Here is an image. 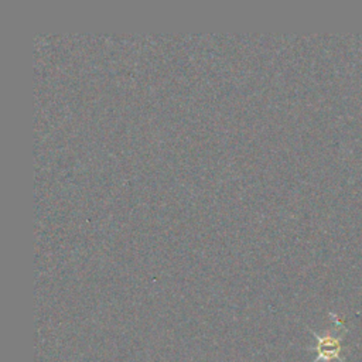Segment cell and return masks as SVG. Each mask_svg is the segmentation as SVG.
Listing matches in <instances>:
<instances>
[{"label": "cell", "instance_id": "1", "mask_svg": "<svg viewBox=\"0 0 362 362\" xmlns=\"http://www.w3.org/2000/svg\"><path fill=\"white\" fill-rule=\"evenodd\" d=\"M311 334L317 339V345L314 348H311L313 351L317 352V356H315L314 362H321V361L322 362H329L332 359H341L339 354H341V348H342L341 346L342 335H339V337H335L332 334L320 335L314 331H311Z\"/></svg>", "mask_w": 362, "mask_h": 362}]
</instances>
